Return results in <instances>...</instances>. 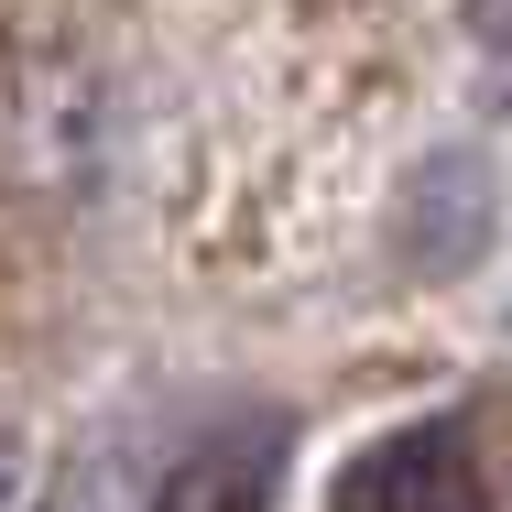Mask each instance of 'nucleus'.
<instances>
[{"instance_id":"2","label":"nucleus","mask_w":512,"mask_h":512,"mask_svg":"<svg viewBox=\"0 0 512 512\" xmlns=\"http://www.w3.org/2000/svg\"><path fill=\"white\" fill-rule=\"evenodd\" d=\"M284 469V425H218L164 469V512H262Z\"/></svg>"},{"instance_id":"1","label":"nucleus","mask_w":512,"mask_h":512,"mask_svg":"<svg viewBox=\"0 0 512 512\" xmlns=\"http://www.w3.org/2000/svg\"><path fill=\"white\" fill-rule=\"evenodd\" d=\"M327 512H491V480H480L458 425H393V436L338 458Z\"/></svg>"},{"instance_id":"3","label":"nucleus","mask_w":512,"mask_h":512,"mask_svg":"<svg viewBox=\"0 0 512 512\" xmlns=\"http://www.w3.org/2000/svg\"><path fill=\"white\" fill-rule=\"evenodd\" d=\"M469 33H480L491 55H512V0H469Z\"/></svg>"}]
</instances>
